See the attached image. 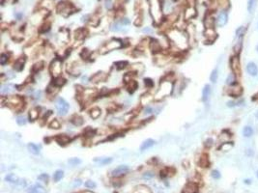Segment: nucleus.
<instances>
[{
    "mask_svg": "<svg viewBox=\"0 0 258 193\" xmlns=\"http://www.w3.org/2000/svg\"><path fill=\"white\" fill-rule=\"evenodd\" d=\"M28 193H46V189L39 183H36L28 188Z\"/></svg>",
    "mask_w": 258,
    "mask_h": 193,
    "instance_id": "obj_12",
    "label": "nucleus"
},
{
    "mask_svg": "<svg viewBox=\"0 0 258 193\" xmlns=\"http://www.w3.org/2000/svg\"><path fill=\"white\" fill-rule=\"evenodd\" d=\"M56 141L58 142L59 144H67L70 141V137H68L67 135H59V136L56 137Z\"/></svg>",
    "mask_w": 258,
    "mask_h": 193,
    "instance_id": "obj_22",
    "label": "nucleus"
},
{
    "mask_svg": "<svg viewBox=\"0 0 258 193\" xmlns=\"http://www.w3.org/2000/svg\"><path fill=\"white\" fill-rule=\"evenodd\" d=\"M24 61H25L24 58H20V59H18L17 62H15V71L20 72L21 69H23Z\"/></svg>",
    "mask_w": 258,
    "mask_h": 193,
    "instance_id": "obj_23",
    "label": "nucleus"
},
{
    "mask_svg": "<svg viewBox=\"0 0 258 193\" xmlns=\"http://www.w3.org/2000/svg\"><path fill=\"white\" fill-rule=\"evenodd\" d=\"M68 163L70 164L71 166L75 167V166L78 165V164H80V163H81V160H80L79 159H77V157H74V159H69V160H68Z\"/></svg>",
    "mask_w": 258,
    "mask_h": 193,
    "instance_id": "obj_32",
    "label": "nucleus"
},
{
    "mask_svg": "<svg viewBox=\"0 0 258 193\" xmlns=\"http://www.w3.org/2000/svg\"><path fill=\"white\" fill-rule=\"evenodd\" d=\"M232 147H233V144H232L231 142H224V143H222L219 149H221V151H229Z\"/></svg>",
    "mask_w": 258,
    "mask_h": 193,
    "instance_id": "obj_31",
    "label": "nucleus"
},
{
    "mask_svg": "<svg viewBox=\"0 0 258 193\" xmlns=\"http://www.w3.org/2000/svg\"><path fill=\"white\" fill-rule=\"evenodd\" d=\"M39 110H38V108H34L30 111V118L31 120H36L38 118V116H39Z\"/></svg>",
    "mask_w": 258,
    "mask_h": 193,
    "instance_id": "obj_34",
    "label": "nucleus"
},
{
    "mask_svg": "<svg viewBox=\"0 0 258 193\" xmlns=\"http://www.w3.org/2000/svg\"><path fill=\"white\" fill-rule=\"evenodd\" d=\"M63 177H64V172L62 170H57L53 175V180H54V182H59Z\"/></svg>",
    "mask_w": 258,
    "mask_h": 193,
    "instance_id": "obj_25",
    "label": "nucleus"
},
{
    "mask_svg": "<svg viewBox=\"0 0 258 193\" xmlns=\"http://www.w3.org/2000/svg\"><path fill=\"white\" fill-rule=\"evenodd\" d=\"M198 189V186L195 182H188L185 185L182 193H196Z\"/></svg>",
    "mask_w": 258,
    "mask_h": 193,
    "instance_id": "obj_9",
    "label": "nucleus"
},
{
    "mask_svg": "<svg viewBox=\"0 0 258 193\" xmlns=\"http://www.w3.org/2000/svg\"><path fill=\"white\" fill-rule=\"evenodd\" d=\"M81 183H82V182H81V181H80L79 179H78V180H75V182H74V186H75V187H77V186L81 185Z\"/></svg>",
    "mask_w": 258,
    "mask_h": 193,
    "instance_id": "obj_51",
    "label": "nucleus"
},
{
    "mask_svg": "<svg viewBox=\"0 0 258 193\" xmlns=\"http://www.w3.org/2000/svg\"><path fill=\"white\" fill-rule=\"evenodd\" d=\"M7 62H8V55H6V54L3 53V54L1 55V58H0V64L5 65Z\"/></svg>",
    "mask_w": 258,
    "mask_h": 193,
    "instance_id": "obj_42",
    "label": "nucleus"
},
{
    "mask_svg": "<svg viewBox=\"0 0 258 193\" xmlns=\"http://www.w3.org/2000/svg\"><path fill=\"white\" fill-rule=\"evenodd\" d=\"M211 176H212L214 179L219 180V178H221V173H219V171H218V170H213L212 173H211Z\"/></svg>",
    "mask_w": 258,
    "mask_h": 193,
    "instance_id": "obj_41",
    "label": "nucleus"
},
{
    "mask_svg": "<svg viewBox=\"0 0 258 193\" xmlns=\"http://www.w3.org/2000/svg\"><path fill=\"white\" fill-rule=\"evenodd\" d=\"M155 144H156V141L155 140H153V139H147V140H145L142 144H141L140 151H142V152L145 151V150H147V149L153 147Z\"/></svg>",
    "mask_w": 258,
    "mask_h": 193,
    "instance_id": "obj_15",
    "label": "nucleus"
},
{
    "mask_svg": "<svg viewBox=\"0 0 258 193\" xmlns=\"http://www.w3.org/2000/svg\"><path fill=\"white\" fill-rule=\"evenodd\" d=\"M136 87H137V84H136V82H135V81L131 80V81L127 82V88H128V90L130 92H134L135 89H136Z\"/></svg>",
    "mask_w": 258,
    "mask_h": 193,
    "instance_id": "obj_28",
    "label": "nucleus"
},
{
    "mask_svg": "<svg viewBox=\"0 0 258 193\" xmlns=\"http://www.w3.org/2000/svg\"><path fill=\"white\" fill-rule=\"evenodd\" d=\"M200 165L202 167H207L209 165V159H208V157H207V154H203L202 157H201L200 159Z\"/></svg>",
    "mask_w": 258,
    "mask_h": 193,
    "instance_id": "obj_30",
    "label": "nucleus"
},
{
    "mask_svg": "<svg viewBox=\"0 0 258 193\" xmlns=\"http://www.w3.org/2000/svg\"><path fill=\"white\" fill-rule=\"evenodd\" d=\"M129 167L127 165H120L118 166L117 168H115L112 171V176L113 177H119L122 175H125L126 173L129 172Z\"/></svg>",
    "mask_w": 258,
    "mask_h": 193,
    "instance_id": "obj_8",
    "label": "nucleus"
},
{
    "mask_svg": "<svg viewBox=\"0 0 258 193\" xmlns=\"http://www.w3.org/2000/svg\"><path fill=\"white\" fill-rule=\"evenodd\" d=\"M27 148H28V151L33 154H39L40 153V147H38L37 145L34 143H29L27 145Z\"/></svg>",
    "mask_w": 258,
    "mask_h": 193,
    "instance_id": "obj_18",
    "label": "nucleus"
},
{
    "mask_svg": "<svg viewBox=\"0 0 258 193\" xmlns=\"http://www.w3.org/2000/svg\"><path fill=\"white\" fill-rule=\"evenodd\" d=\"M256 176H257V178H258V171H257V172H256Z\"/></svg>",
    "mask_w": 258,
    "mask_h": 193,
    "instance_id": "obj_60",
    "label": "nucleus"
},
{
    "mask_svg": "<svg viewBox=\"0 0 258 193\" xmlns=\"http://www.w3.org/2000/svg\"><path fill=\"white\" fill-rule=\"evenodd\" d=\"M100 114H101V110L99 108H93L92 111H91V117L96 119L100 116Z\"/></svg>",
    "mask_w": 258,
    "mask_h": 193,
    "instance_id": "obj_37",
    "label": "nucleus"
},
{
    "mask_svg": "<svg viewBox=\"0 0 258 193\" xmlns=\"http://www.w3.org/2000/svg\"><path fill=\"white\" fill-rule=\"evenodd\" d=\"M255 116H256V118L258 119V111L256 112V114H255Z\"/></svg>",
    "mask_w": 258,
    "mask_h": 193,
    "instance_id": "obj_59",
    "label": "nucleus"
},
{
    "mask_svg": "<svg viewBox=\"0 0 258 193\" xmlns=\"http://www.w3.org/2000/svg\"><path fill=\"white\" fill-rule=\"evenodd\" d=\"M94 162L99 164V165L103 166V165H106V164L112 162V159L111 157H96L94 159Z\"/></svg>",
    "mask_w": 258,
    "mask_h": 193,
    "instance_id": "obj_14",
    "label": "nucleus"
},
{
    "mask_svg": "<svg viewBox=\"0 0 258 193\" xmlns=\"http://www.w3.org/2000/svg\"><path fill=\"white\" fill-rule=\"evenodd\" d=\"M218 76H219V74H218V69H214L213 72H211V75H210V80L213 82V83H216L217 80H218Z\"/></svg>",
    "mask_w": 258,
    "mask_h": 193,
    "instance_id": "obj_26",
    "label": "nucleus"
},
{
    "mask_svg": "<svg viewBox=\"0 0 258 193\" xmlns=\"http://www.w3.org/2000/svg\"><path fill=\"white\" fill-rule=\"evenodd\" d=\"M72 9H74L73 5H71L70 3H66V2H60L57 5V11L60 14H63L64 15H66L65 13H67V15L69 14H71Z\"/></svg>",
    "mask_w": 258,
    "mask_h": 193,
    "instance_id": "obj_6",
    "label": "nucleus"
},
{
    "mask_svg": "<svg viewBox=\"0 0 258 193\" xmlns=\"http://www.w3.org/2000/svg\"><path fill=\"white\" fill-rule=\"evenodd\" d=\"M5 181L7 182H9V183H13V185H20V186H21V187H24V186L26 185V182H25V180L18 178V177L17 175H15V174H8V175L5 177Z\"/></svg>",
    "mask_w": 258,
    "mask_h": 193,
    "instance_id": "obj_3",
    "label": "nucleus"
},
{
    "mask_svg": "<svg viewBox=\"0 0 258 193\" xmlns=\"http://www.w3.org/2000/svg\"><path fill=\"white\" fill-rule=\"evenodd\" d=\"M122 45H121V42L118 40H113L111 41L110 43H108V45H106V48H108V50L109 51V50H112V49H115V48H119V47H121Z\"/></svg>",
    "mask_w": 258,
    "mask_h": 193,
    "instance_id": "obj_16",
    "label": "nucleus"
},
{
    "mask_svg": "<svg viewBox=\"0 0 258 193\" xmlns=\"http://www.w3.org/2000/svg\"><path fill=\"white\" fill-rule=\"evenodd\" d=\"M56 108H57L59 115L64 116L69 111V103L66 102L64 99L59 98V99L57 100V102H56Z\"/></svg>",
    "mask_w": 258,
    "mask_h": 193,
    "instance_id": "obj_4",
    "label": "nucleus"
},
{
    "mask_svg": "<svg viewBox=\"0 0 258 193\" xmlns=\"http://www.w3.org/2000/svg\"><path fill=\"white\" fill-rule=\"evenodd\" d=\"M50 128H60V124H59V123L56 121V120H54V121H52V123L50 124Z\"/></svg>",
    "mask_w": 258,
    "mask_h": 193,
    "instance_id": "obj_47",
    "label": "nucleus"
},
{
    "mask_svg": "<svg viewBox=\"0 0 258 193\" xmlns=\"http://www.w3.org/2000/svg\"><path fill=\"white\" fill-rule=\"evenodd\" d=\"M71 122L73 123L75 126H80L83 124V119L79 116H75L74 118L71 120Z\"/></svg>",
    "mask_w": 258,
    "mask_h": 193,
    "instance_id": "obj_27",
    "label": "nucleus"
},
{
    "mask_svg": "<svg viewBox=\"0 0 258 193\" xmlns=\"http://www.w3.org/2000/svg\"><path fill=\"white\" fill-rule=\"evenodd\" d=\"M235 105H236V102H227V106L228 107H233Z\"/></svg>",
    "mask_w": 258,
    "mask_h": 193,
    "instance_id": "obj_54",
    "label": "nucleus"
},
{
    "mask_svg": "<svg viewBox=\"0 0 258 193\" xmlns=\"http://www.w3.org/2000/svg\"><path fill=\"white\" fill-rule=\"evenodd\" d=\"M61 65L62 63L59 59H56L52 62L51 66H50V72H51V74L54 75V76H57V75L61 74V71H62Z\"/></svg>",
    "mask_w": 258,
    "mask_h": 193,
    "instance_id": "obj_7",
    "label": "nucleus"
},
{
    "mask_svg": "<svg viewBox=\"0 0 258 193\" xmlns=\"http://www.w3.org/2000/svg\"><path fill=\"white\" fill-rule=\"evenodd\" d=\"M111 30L112 31H122L123 29H122V25L119 23V22H116V23H114L112 25V27H111Z\"/></svg>",
    "mask_w": 258,
    "mask_h": 193,
    "instance_id": "obj_40",
    "label": "nucleus"
},
{
    "mask_svg": "<svg viewBox=\"0 0 258 193\" xmlns=\"http://www.w3.org/2000/svg\"><path fill=\"white\" fill-rule=\"evenodd\" d=\"M106 7L110 8V2H106Z\"/></svg>",
    "mask_w": 258,
    "mask_h": 193,
    "instance_id": "obj_58",
    "label": "nucleus"
},
{
    "mask_svg": "<svg viewBox=\"0 0 258 193\" xmlns=\"http://www.w3.org/2000/svg\"><path fill=\"white\" fill-rule=\"evenodd\" d=\"M227 18H228V15L226 14V12H221V14L219 15L218 18H217V24L221 27L224 26L226 22H227Z\"/></svg>",
    "mask_w": 258,
    "mask_h": 193,
    "instance_id": "obj_11",
    "label": "nucleus"
},
{
    "mask_svg": "<svg viewBox=\"0 0 258 193\" xmlns=\"http://www.w3.org/2000/svg\"><path fill=\"white\" fill-rule=\"evenodd\" d=\"M154 177V174H152V173H145L144 174V176H143V178L144 179H151V178H153Z\"/></svg>",
    "mask_w": 258,
    "mask_h": 193,
    "instance_id": "obj_50",
    "label": "nucleus"
},
{
    "mask_svg": "<svg viewBox=\"0 0 258 193\" xmlns=\"http://www.w3.org/2000/svg\"><path fill=\"white\" fill-rule=\"evenodd\" d=\"M247 74L251 75V76H256L258 74V68L255 63L253 62H250L247 65Z\"/></svg>",
    "mask_w": 258,
    "mask_h": 193,
    "instance_id": "obj_10",
    "label": "nucleus"
},
{
    "mask_svg": "<svg viewBox=\"0 0 258 193\" xmlns=\"http://www.w3.org/2000/svg\"><path fill=\"white\" fill-rule=\"evenodd\" d=\"M85 186L88 188H93V187H96V183L92 181H87L85 182Z\"/></svg>",
    "mask_w": 258,
    "mask_h": 193,
    "instance_id": "obj_45",
    "label": "nucleus"
},
{
    "mask_svg": "<svg viewBox=\"0 0 258 193\" xmlns=\"http://www.w3.org/2000/svg\"><path fill=\"white\" fill-rule=\"evenodd\" d=\"M15 90V86L13 84H6L1 88V94H9Z\"/></svg>",
    "mask_w": 258,
    "mask_h": 193,
    "instance_id": "obj_20",
    "label": "nucleus"
},
{
    "mask_svg": "<svg viewBox=\"0 0 258 193\" xmlns=\"http://www.w3.org/2000/svg\"><path fill=\"white\" fill-rule=\"evenodd\" d=\"M211 94V87L209 84H207L204 86L203 90H202V100L203 102H207L210 97Z\"/></svg>",
    "mask_w": 258,
    "mask_h": 193,
    "instance_id": "obj_17",
    "label": "nucleus"
},
{
    "mask_svg": "<svg viewBox=\"0 0 258 193\" xmlns=\"http://www.w3.org/2000/svg\"><path fill=\"white\" fill-rule=\"evenodd\" d=\"M145 84L146 85L148 84V85H150V86H152L153 82H152V80H151V79H145Z\"/></svg>",
    "mask_w": 258,
    "mask_h": 193,
    "instance_id": "obj_55",
    "label": "nucleus"
},
{
    "mask_svg": "<svg viewBox=\"0 0 258 193\" xmlns=\"http://www.w3.org/2000/svg\"><path fill=\"white\" fill-rule=\"evenodd\" d=\"M143 32H144V33H152V30H151L149 27H147V28H144V29H143Z\"/></svg>",
    "mask_w": 258,
    "mask_h": 193,
    "instance_id": "obj_53",
    "label": "nucleus"
},
{
    "mask_svg": "<svg viewBox=\"0 0 258 193\" xmlns=\"http://www.w3.org/2000/svg\"><path fill=\"white\" fill-rule=\"evenodd\" d=\"M128 63L127 62H124V61H121V62H117L116 63V67H117L118 69H123L126 67V65H127Z\"/></svg>",
    "mask_w": 258,
    "mask_h": 193,
    "instance_id": "obj_46",
    "label": "nucleus"
},
{
    "mask_svg": "<svg viewBox=\"0 0 258 193\" xmlns=\"http://www.w3.org/2000/svg\"><path fill=\"white\" fill-rule=\"evenodd\" d=\"M49 24H45L39 29V32L40 33H45V32H46V31H49Z\"/></svg>",
    "mask_w": 258,
    "mask_h": 193,
    "instance_id": "obj_44",
    "label": "nucleus"
},
{
    "mask_svg": "<svg viewBox=\"0 0 258 193\" xmlns=\"http://www.w3.org/2000/svg\"><path fill=\"white\" fill-rule=\"evenodd\" d=\"M245 32H246V28H245L244 26H241L240 28H238L237 31H236V35H237V37L242 38L244 36Z\"/></svg>",
    "mask_w": 258,
    "mask_h": 193,
    "instance_id": "obj_38",
    "label": "nucleus"
},
{
    "mask_svg": "<svg viewBox=\"0 0 258 193\" xmlns=\"http://www.w3.org/2000/svg\"><path fill=\"white\" fill-rule=\"evenodd\" d=\"M150 3V13L152 18L156 22H160L162 18V10H160V5L159 0H149Z\"/></svg>",
    "mask_w": 258,
    "mask_h": 193,
    "instance_id": "obj_1",
    "label": "nucleus"
},
{
    "mask_svg": "<svg viewBox=\"0 0 258 193\" xmlns=\"http://www.w3.org/2000/svg\"><path fill=\"white\" fill-rule=\"evenodd\" d=\"M242 47H243V43H242V38H240V40H239V42L236 44V46H234V50L236 52V55H239L242 50Z\"/></svg>",
    "mask_w": 258,
    "mask_h": 193,
    "instance_id": "obj_29",
    "label": "nucleus"
},
{
    "mask_svg": "<svg viewBox=\"0 0 258 193\" xmlns=\"http://www.w3.org/2000/svg\"><path fill=\"white\" fill-rule=\"evenodd\" d=\"M230 65H231L232 71H233V74L236 75V76L241 75L242 68H241V62H240V58H239V55H234L231 57Z\"/></svg>",
    "mask_w": 258,
    "mask_h": 193,
    "instance_id": "obj_2",
    "label": "nucleus"
},
{
    "mask_svg": "<svg viewBox=\"0 0 258 193\" xmlns=\"http://www.w3.org/2000/svg\"><path fill=\"white\" fill-rule=\"evenodd\" d=\"M252 100H257V102H258V93H257L256 95H254L253 98H252Z\"/></svg>",
    "mask_w": 258,
    "mask_h": 193,
    "instance_id": "obj_56",
    "label": "nucleus"
},
{
    "mask_svg": "<svg viewBox=\"0 0 258 193\" xmlns=\"http://www.w3.org/2000/svg\"><path fill=\"white\" fill-rule=\"evenodd\" d=\"M236 77H237V76H236L234 74H230L228 75L227 79H226V83H227L229 86L236 84V83H237V82H236Z\"/></svg>",
    "mask_w": 258,
    "mask_h": 193,
    "instance_id": "obj_24",
    "label": "nucleus"
},
{
    "mask_svg": "<svg viewBox=\"0 0 258 193\" xmlns=\"http://www.w3.org/2000/svg\"><path fill=\"white\" fill-rule=\"evenodd\" d=\"M150 48L153 52H158L160 50V45L157 40H152L150 43Z\"/></svg>",
    "mask_w": 258,
    "mask_h": 193,
    "instance_id": "obj_19",
    "label": "nucleus"
},
{
    "mask_svg": "<svg viewBox=\"0 0 258 193\" xmlns=\"http://www.w3.org/2000/svg\"><path fill=\"white\" fill-rule=\"evenodd\" d=\"M255 7V0H248V5H247V10L250 13H252Z\"/></svg>",
    "mask_w": 258,
    "mask_h": 193,
    "instance_id": "obj_35",
    "label": "nucleus"
},
{
    "mask_svg": "<svg viewBox=\"0 0 258 193\" xmlns=\"http://www.w3.org/2000/svg\"><path fill=\"white\" fill-rule=\"evenodd\" d=\"M65 83H66V80H65V78H63V77H57L54 81V85L55 86H58V87L63 86Z\"/></svg>",
    "mask_w": 258,
    "mask_h": 193,
    "instance_id": "obj_33",
    "label": "nucleus"
},
{
    "mask_svg": "<svg viewBox=\"0 0 258 193\" xmlns=\"http://www.w3.org/2000/svg\"><path fill=\"white\" fill-rule=\"evenodd\" d=\"M246 154L247 157H252L254 154V153H253V151L251 150V149H247V150L246 151Z\"/></svg>",
    "mask_w": 258,
    "mask_h": 193,
    "instance_id": "obj_49",
    "label": "nucleus"
},
{
    "mask_svg": "<svg viewBox=\"0 0 258 193\" xmlns=\"http://www.w3.org/2000/svg\"><path fill=\"white\" fill-rule=\"evenodd\" d=\"M252 134H253V128H251V126H245L244 129H243V135H244V136L248 138V137L252 136Z\"/></svg>",
    "mask_w": 258,
    "mask_h": 193,
    "instance_id": "obj_21",
    "label": "nucleus"
},
{
    "mask_svg": "<svg viewBox=\"0 0 258 193\" xmlns=\"http://www.w3.org/2000/svg\"><path fill=\"white\" fill-rule=\"evenodd\" d=\"M227 94L232 98H239L243 94V87L240 84L236 83L234 85H231L230 88L228 89Z\"/></svg>",
    "mask_w": 258,
    "mask_h": 193,
    "instance_id": "obj_5",
    "label": "nucleus"
},
{
    "mask_svg": "<svg viewBox=\"0 0 258 193\" xmlns=\"http://www.w3.org/2000/svg\"><path fill=\"white\" fill-rule=\"evenodd\" d=\"M49 179V175H46V174H41L40 176H38V180L41 182H48Z\"/></svg>",
    "mask_w": 258,
    "mask_h": 193,
    "instance_id": "obj_39",
    "label": "nucleus"
},
{
    "mask_svg": "<svg viewBox=\"0 0 258 193\" xmlns=\"http://www.w3.org/2000/svg\"><path fill=\"white\" fill-rule=\"evenodd\" d=\"M196 15V10L194 9L193 6H190L187 8L185 13V18L186 20H191V18H194Z\"/></svg>",
    "mask_w": 258,
    "mask_h": 193,
    "instance_id": "obj_13",
    "label": "nucleus"
},
{
    "mask_svg": "<svg viewBox=\"0 0 258 193\" xmlns=\"http://www.w3.org/2000/svg\"><path fill=\"white\" fill-rule=\"evenodd\" d=\"M26 118H25L24 116H18V118H17V123H18V125H20V126H23V125H25L26 124Z\"/></svg>",
    "mask_w": 258,
    "mask_h": 193,
    "instance_id": "obj_36",
    "label": "nucleus"
},
{
    "mask_svg": "<svg viewBox=\"0 0 258 193\" xmlns=\"http://www.w3.org/2000/svg\"><path fill=\"white\" fill-rule=\"evenodd\" d=\"M245 182H246L247 185H248V183L251 182V181H250V180H245Z\"/></svg>",
    "mask_w": 258,
    "mask_h": 193,
    "instance_id": "obj_57",
    "label": "nucleus"
},
{
    "mask_svg": "<svg viewBox=\"0 0 258 193\" xmlns=\"http://www.w3.org/2000/svg\"><path fill=\"white\" fill-rule=\"evenodd\" d=\"M152 111H153V109L151 108V107L148 106L147 108L145 109V112H144V113H145V114H151V113H152Z\"/></svg>",
    "mask_w": 258,
    "mask_h": 193,
    "instance_id": "obj_52",
    "label": "nucleus"
},
{
    "mask_svg": "<svg viewBox=\"0 0 258 193\" xmlns=\"http://www.w3.org/2000/svg\"><path fill=\"white\" fill-rule=\"evenodd\" d=\"M213 142H214V141H213V139H212V138H208V139H207V140L205 141V146H206V147H211V146H212V145H213Z\"/></svg>",
    "mask_w": 258,
    "mask_h": 193,
    "instance_id": "obj_48",
    "label": "nucleus"
},
{
    "mask_svg": "<svg viewBox=\"0 0 258 193\" xmlns=\"http://www.w3.org/2000/svg\"><path fill=\"white\" fill-rule=\"evenodd\" d=\"M43 65H44V63H43V62L37 63V64L34 65V67H33V71H34V72H38V71H39V69H41L43 68Z\"/></svg>",
    "mask_w": 258,
    "mask_h": 193,
    "instance_id": "obj_43",
    "label": "nucleus"
}]
</instances>
